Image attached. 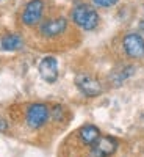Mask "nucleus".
I'll return each instance as SVG.
<instances>
[{"label": "nucleus", "instance_id": "9d476101", "mask_svg": "<svg viewBox=\"0 0 144 157\" xmlns=\"http://www.w3.org/2000/svg\"><path fill=\"white\" fill-rule=\"evenodd\" d=\"M0 46H2L3 50L13 52V50H19L24 46V41H22V38L19 35L8 33V35H3L2 36V39H0Z\"/></svg>", "mask_w": 144, "mask_h": 157}, {"label": "nucleus", "instance_id": "20e7f679", "mask_svg": "<svg viewBox=\"0 0 144 157\" xmlns=\"http://www.w3.org/2000/svg\"><path fill=\"white\" fill-rule=\"evenodd\" d=\"M117 149V141L113 137H99L96 143H93L89 148L88 157H110Z\"/></svg>", "mask_w": 144, "mask_h": 157}, {"label": "nucleus", "instance_id": "1a4fd4ad", "mask_svg": "<svg viewBox=\"0 0 144 157\" xmlns=\"http://www.w3.org/2000/svg\"><path fill=\"white\" fill-rule=\"evenodd\" d=\"M78 137H80L83 145L91 146L100 137V130L96 126H93V124H85L83 127H80V130H78Z\"/></svg>", "mask_w": 144, "mask_h": 157}, {"label": "nucleus", "instance_id": "39448f33", "mask_svg": "<svg viewBox=\"0 0 144 157\" xmlns=\"http://www.w3.org/2000/svg\"><path fill=\"white\" fill-rule=\"evenodd\" d=\"M44 14V2L42 0H30L22 11V22L28 27L38 25Z\"/></svg>", "mask_w": 144, "mask_h": 157}, {"label": "nucleus", "instance_id": "4468645a", "mask_svg": "<svg viewBox=\"0 0 144 157\" xmlns=\"http://www.w3.org/2000/svg\"><path fill=\"white\" fill-rule=\"evenodd\" d=\"M2 2H3V0H2Z\"/></svg>", "mask_w": 144, "mask_h": 157}, {"label": "nucleus", "instance_id": "7ed1b4c3", "mask_svg": "<svg viewBox=\"0 0 144 157\" xmlns=\"http://www.w3.org/2000/svg\"><path fill=\"white\" fill-rule=\"evenodd\" d=\"M75 85L82 93L88 98H96L102 93V85L96 77L89 75L86 72H80L75 75Z\"/></svg>", "mask_w": 144, "mask_h": 157}, {"label": "nucleus", "instance_id": "f8f14e48", "mask_svg": "<svg viewBox=\"0 0 144 157\" xmlns=\"http://www.w3.org/2000/svg\"><path fill=\"white\" fill-rule=\"evenodd\" d=\"M6 129H8V124L3 120H0V132H6Z\"/></svg>", "mask_w": 144, "mask_h": 157}, {"label": "nucleus", "instance_id": "423d86ee", "mask_svg": "<svg viewBox=\"0 0 144 157\" xmlns=\"http://www.w3.org/2000/svg\"><path fill=\"white\" fill-rule=\"evenodd\" d=\"M122 47L130 58H141L144 55V38L138 33H127L122 39Z\"/></svg>", "mask_w": 144, "mask_h": 157}, {"label": "nucleus", "instance_id": "0eeeda50", "mask_svg": "<svg viewBox=\"0 0 144 157\" xmlns=\"http://www.w3.org/2000/svg\"><path fill=\"white\" fill-rule=\"evenodd\" d=\"M39 75L47 83H55L58 78V61L55 57H44L38 64Z\"/></svg>", "mask_w": 144, "mask_h": 157}, {"label": "nucleus", "instance_id": "9b49d317", "mask_svg": "<svg viewBox=\"0 0 144 157\" xmlns=\"http://www.w3.org/2000/svg\"><path fill=\"white\" fill-rule=\"evenodd\" d=\"M94 5L97 6H102V8H110V6H114L119 0H93Z\"/></svg>", "mask_w": 144, "mask_h": 157}, {"label": "nucleus", "instance_id": "f03ea898", "mask_svg": "<svg viewBox=\"0 0 144 157\" xmlns=\"http://www.w3.org/2000/svg\"><path fill=\"white\" fill-rule=\"evenodd\" d=\"M50 116V110L46 104L42 102H35L27 109V115H25V121L27 126L31 129H39L42 127Z\"/></svg>", "mask_w": 144, "mask_h": 157}, {"label": "nucleus", "instance_id": "ddd939ff", "mask_svg": "<svg viewBox=\"0 0 144 157\" xmlns=\"http://www.w3.org/2000/svg\"><path fill=\"white\" fill-rule=\"evenodd\" d=\"M139 29H141V32L144 33V19H141V21H139Z\"/></svg>", "mask_w": 144, "mask_h": 157}, {"label": "nucleus", "instance_id": "6e6552de", "mask_svg": "<svg viewBox=\"0 0 144 157\" xmlns=\"http://www.w3.org/2000/svg\"><path fill=\"white\" fill-rule=\"evenodd\" d=\"M68 30V21L64 17H55V19H49L41 24L39 27V33L44 38H55L63 35Z\"/></svg>", "mask_w": 144, "mask_h": 157}, {"label": "nucleus", "instance_id": "f257e3e1", "mask_svg": "<svg viewBox=\"0 0 144 157\" xmlns=\"http://www.w3.org/2000/svg\"><path fill=\"white\" fill-rule=\"evenodd\" d=\"M99 14L97 11L89 6V5H77L74 10H72V22L77 25V27H80L86 32L89 30H94L97 25H99Z\"/></svg>", "mask_w": 144, "mask_h": 157}]
</instances>
